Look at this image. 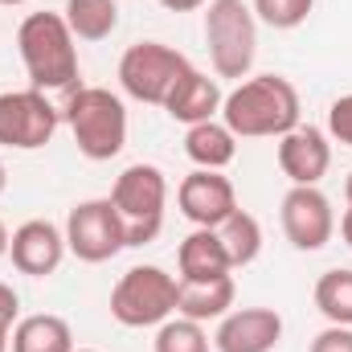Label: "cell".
I'll return each instance as SVG.
<instances>
[{
    "label": "cell",
    "mask_w": 352,
    "mask_h": 352,
    "mask_svg": "<svg viewBox=\"0 0 352 352\" xmlns=\"http://www.w3.org/2000/svg\"><path fill=\"white\" fill-rule=\"evenodd\" d=\"M180 278L164 266H131L111 287V316L123 328H160L176 316Z\"/></svg>",
    "instance_id": "cell-6"
},
{
    "label": "cell",
    "mask_w": 352,
    "mask_h": 352,
    "mask_svg": "<svg viewBox=\"0 0 352 352\" xmlns=\"http://www.w3.org/2000/svg\"><path fill=\"white\" fill-rule=\"evenodd\" d=\"M16 316H21V295L8 287V283H0V324H16Z\"/></svg>",
    "instance_id": "cell-27"
},
{
    "label": "cell",
    "mask_w": 352,
    "mask_h": 352,
    "mask_svg": "<svg viewBox=\"0 0 352 352\" xmlns=\"http://www.w3.org/2000/svg\"><path fill=\"white\" fill-rule=\"evenodd\" d=\"M340 238H344V246L352 250V201H349V209H344V217H340Z\"/></svg>",
    "instance_id": "cell-29"
},
{
    "label": "cell",
    "mask_w": 352,
    "mask_h": 352,
    "mask_svg": "<svg viewBox=\"0 0 352 352\" xmlns=\"http://www.w3.org/2000/svg\"><path fill=\"white\" fill-rule=\"evenodd\" d=\"M176 205H180V213L197 230H217L238 209V192H234V180L226 173L192 168V173L180 180V188H176Z\"/></svg>",
    "instance_id": "cell-11"
},
{
    "label": "cell",
    "mask_w": 352,
    "mask_h": 352,
    "mask_svg": "<svg viewBox=\"0 0 352 352\" xmlns=\"http://www.w3.org/2000/svg\"><path fill=\"white\" fill-rule=\"evenodd\" d=\"M66 250L78 263H111L119 250H127V230L119 209L111 205V197H90L78 201L66 217Z\"/></svg>",
    "instance_id": "cell-8"
},
{
    "label": "cell",
    "mask_w": 352,
    "mask_h": 352,
    "mask_svg": "<svg viewBox=\"0 0 352 352\" xmlns=\"http://www.w3.org/2000/svg\"><path fill=\"white\" fill-rule=\"evenodd\" d=\"M205 45L217 78H250L258 58V16L246 0H209L205 4Z\"/></svg>",
    "instance_id": "cell-4"
},
{
    "label": "cell",
    "mask_w": 352,
    "mask_h": 352,
    "mask_svg": "<svg viewBox=\"0 0 352 352\" xmlns=\"http://www.w3.org/2000/svg\"><path fill=\"white\" fill-rule=\"evenodd\" d=\"M168 12H197V8H205L209 0H160Z\"/></svg>",
    "instance_id": "cell-28"
},
{
    "label": "cell",
    "mask_w": 352,
    "mask_h": 352,
    "mask_svg": "<svg viewBox=\"0 0 352 352\" xmlns=\"http://www.w3.org/2000/svg\"><path fill=\"white\" fill-rule=\"evenodd\" d=\"M176 278L180 283H205V278H221V274H234L230 254L217 238V230H192L180 250H176Z\"/></svg>",
    "instance_id": "cell-16"
},
{
    "label": "cell",
    "mask_w": 352,
    "mask_h": 352,
    "mask_svg": "<svg viewBox=\"0 0 352 352\" xmlns=\"http://www.w3.org/2000/svg\"><path fill=\"white\" fill-rule=\"evenodd\" d=\"M307 352H352V328H340V324H328Z\"/></svg>",
    "instance_id": "cell-26"
},
{
    "label": "cell",
    "mask_w": 352,
    "mask_h": 352,
    "mask_svg": "<svg viewBox=\"0 0 352 352\" xmlns=\"http://www.w3.org/2000/svg\"><path fill=\"white\" fill-rule=\"evenodd\" d=\"M283 340V316L274 307H234L217 320V352H274Z\"/></svg>",
    "instance_id": "cell-13"
},
{
    "label": "cell",
    "mask_w": 352,
    "mask_h": 352,
    "mask_svg": "<svg viewBox=\"0 0 352 352\" xmlns=\"http://www.w3.org/2000/svg\"><path fill=\"white\" fill-rule=\"evenodd\" d=\"M62 111L41 90H4L0 94V148L37 152L54 140Z\"/></svg>",
    "instance_id": "cell-9"
},
{
    "label": "cell",
    "mask_w": 352,
    "mask_h": 352,
    "mask_svg": "<svg viewBox=\"0 0 352 352\" xmlns=\"http://www.w3.org/2000/svg\"><path fill=\"white\" fill-rule=\"evenodd\" d=\"M0 4H8V8H12V4H25V0H0Z\"/></svg>",
    "instance_id": "cell-34"
},
{
    "label": "cell",
    "mask_w": 352,
    "mask_h": 352,
    "mask_svg": "<svg viewBox=\"0 0 352 352\" xmlns=\"http://www.w3.org/2000/svg\"><path fill=\"white\" fill-rule=\"evenodd\" d=\"M8 349L12 352H74V332H70V324L62 316L37 311V316H25V320L12 324Z\"/></svg>",
    "instance_id": "cell-19"
},
{
    "label": "cell",
    "mask_w": 352,
    "mask_h": 352,
    "mask_svg": "<svg viewBox=\"0 0 352 352\" xmlns=\"http://www.w3.org/2000/svg\"><path fill=\"white\" fill-rule=\"evenodd\" d=\"M250 8H254V16L263 25H270V29H299L311 16L316 0H254Z\"/></svg>",
    "instance_id": "cell-24"
},
{
    "label": "cell",
    "mask_w": 352,
    "mask_h": 352,
    "mask_svg": "<svg viewBox=\"0 0 352 352\" xmlns=\"http://www.w3.org/2000/svg\"><path fill=\"white\" fill-rule=\"evenodd\" d=\"M188 66H192V62H188L180 50L164 45V41H135V45H127L123 58H119V87L127 90L135 102L164 107L168 94H173V87L184 78Z\"/></svg>",
    "instance_id": "cell-7"
},
{
    "label": "cell",
    "mask_w": 352,
    "mask_h": 352,
    "mask_svg": "<svg viewBox=\"0 0 352 352\" xmlns=\"http://www.w3.org/2000/svg\"><path fill=\"white\" fill-rule=\"evenodd\" d=\"M8 238H12V234H8V226L0 221V258H8Z\"/></svg>",
    "instance_id": "cell-30"
},
{
    "label": "cell",
    "mask_w": 352,
    "mask_h": 352,
    "mask_svg": "<svg viewBox=\"0 0 352 352\" xmlns=\"http://www.w3.org/2000/svg\"><path fill=\"white\" fill-rule=\"evenodd\" d=\"M278 168L291 184H320L332 168V144L328 131L299 123L287 135H278Z\"/></svg>",
    "instance_id": "cell-14"
},
{
    "label": "cell",
    "mask_w": 352,
    "mask_h": 352,
    "mask_svg": "<svg viewBox=\"0 0 352 352\" xmlns=\"http://www.w3.org/2000/svg\"><path fill=\"white\" fill-rule=\"evenodd\" d=\"M221 102H226V94H221V87H217V78H209L205 70L188 66L184 78H180V82L173 87V94H168L164 111L173 115L176 123L192 127V123L217 119V115H221Z\"/></svg>",
    "instance_id": "cell-15"
},
{
    "label": "cell",
    "mask_w": 352,
    "mask_h": 352,
    "mask_svg": "<svg viewBox=\"0 0 352 352\" xmlns=\"http://www.w3.org/2000/svg\"><path fill=\"white\" fill-rule=\"evenodd\" d=\"M283 234L295 250H324L336 234V213H332V201L320 192V184H291V192L283 197Z\"/></svg>",
    "instance_id": "cell-10"
},
{
    "label": "cell",
    "mask_w": 352,
    "mask_h": 352,
    "mask_svg": "<svg viewBox=\"0 0 352 352\" xmlns=\"http://www.w3.org/2000/svg\"><path fill=\"white\" fill-rule=\"evenodd\" d=\"M4 184H8V176H4V160H0V197H4Z\"/></svg>",
    "instance_id": "cell-32"
},
{
    "label": "cell",
    "mask_w": 352,
    "mask_h": 352,
    "mask_svg": "<svg viewBox=\"0 0 352 352\" xmlns=\"http://www.w3.org/2000/svg\"><path fill=\"white\" fill-rule=\"evenodd\" d=\"M320 316L328 324H340V328H352V270L349 266H336V270H324L316 278V291H311Z\"/></svg>",
    "instance_id": "cell-22"
},
{
    "label": "cell",
    "mask_w": 352,
    "mask_h": 352,
    "mask_svg": "<svg viewBox=\"0 0 352 352\" xmlns=\"http://www.w3.org/2000/svg\"><path fill=\"white\" fill-rule=\"evenodd\" d=\"M152 352H209L205 324H197V320H184V316L164 320V324L156 328Z\"/></svg>",
    "instance_id": "cell-23"
},
{
    "label": "cell",
    "mask_w": 352,
    "mask_h": 352,
    "mask_svg": "<svg viewBox=\"0 0 352 352\" xmlns=\"http://www.w3.org/2000/svg\"><path fill=\"white\" fill-rule=\"evenodd\" d=\"M8 336H12V328H8V324H0V352H8Z\"/></svg>",
    "instance_id": "cell-31"
},
{
    "label": "cell",
    "mask_w": 352,
    "mask_h": 352,
    "mask_svg": "<svg viewBox=\"0 0 352 352\" xmlns=\"http://www.w3.org/2000/svg\"><path fill=\"white\" fill-rule=\"evenodd\" d=\"M221 123L238 140H278L299 127V90L283 74H250L226 94Z\"/></svg>",
    "instance_id": "cell-1"
},
{
    "label": "cell",
    "mask_w": 352,
    "mask_h": 352,
    "mask_svg": "<svg viewBox=\"0 0 352 352\" xmlns=\"http://www.w3.org/2000/svg\"><path fill=\"white\" fill-rule=\"evenodd\" d=\"M184 156L197 164V168H230L234 156H238V135L221 123V119H205V123H192L184 131Z\"/></svg>",
    "instance_id": "cell-18"
},
{
    "label": "cell",
    "mask_w": 352,
    "mask_h": 352,
    "mask_svg": "<svg viewBox=\"0 0 352 352\" xmlns=\"http://www.w3.org/2000/svg\"><path fill=\"white\" fill-rule=\"evenodd\" d=\"M78 37L70 33L62 12H29L16 29V54L25 62L29 87L50 94V90H78Z\"/></svg>",
    "instance_id": "cell-2"
},
{
    "label": "cell",
    "mask_w": 352,
    "mask_h": 352,
    "mask_svg": "<svg viewBox=\"0 0 352 352\" xmlns=\"http://www.w3.org/2000/svg\"><path fill=\"white\" fill-rule=\"evenodd\" d=\"M74 352H98V349H74Z\"/></svg>",
    "instance_id": "cell-35"
},
{
    "label": "cell",
    "mask_w": 352,
    "mask_h": 352,
    "mask_svg": "<svg viewBox=\"0 0 352 352\" xmlns=\"http://www.w3.org/2000/svg\"><path fill=\"white\" fill-rule=\"evenodd\" d=\"M62 119L78 144V152L102 164L115 160L127 148V107L119 94H111L107 87H78L66 94Z\"/></svg>",
    "instance_id": "cell-3"
},
{
    "label": "cell",
    "mask_w": 352,
    "mask_h": 352,
    "mask_svg": "<svg viewBox=\"0 0 352 352\" xmlns=\"http://www.w3.org/2000/svg\"><path fill=\"white\" fill-rule=\"evenodd\" d=\"M234 299H238L234 274L205 278V283H180V291H176V316L197 320V324H209V320L230 316L234 311Z\"/></svg>",
    "instance_id": "cell-17"
},
{
    "label": "cell",
    "mask_w": 352,
    "mask_h": 352,
    "mask_svg": "<svg viewBox=\"0 0 352 352\" xmlns=\"http://www.w3.org/2000/svg\"><path fill=\"white\" fill-rule=\"evenodd\" d=\"M111 205L123 217L127 246H148L164 230L168 209V176L156 164H127L111 184Z\"/></svg>",
    "instance_id": "cell-5"
},
{
    "label": "cell",
    "mask_w": 352,
    "mask_h": 352,
    "mask_svg": "<svg viewBox=\"0 0 352 352\" xmlns=\"http://www.w3.org/2000/svg\"><path fill=\"white\" fill-rule=\"evenodd\" d=\"M344 197L352 201V173H349V180H344Z\"/></svg>",
    "instance_id": "cell-33"
},
{
    "label": "cell",
    "mask_w": 352,
    "mask_h": 352,
    "mask_svg": "<svg viewBox=\"0 0 352 352\" xmlns=\"http://www.w3.org/2000/svg\"><path fill=\"white\" fill-rule=\"evenodd\" d=\"M66 254H70L66 250V230H58L45 217H33V221L16 226L12 238H8V258H12V266L21 274H29V278L54 274Z\"/></svg>",
    "instance_id": "cell-12"
},
{
    "label": "cell",
    "mask_w": 352,
    "mask_h": 352,
    "mask_svg": "<svg viewBox=\"0 0 352 352\" xmlns=\"http://www.w3.org/2000/svg\"><path fill=\"white\" fill-rule=\"evenodd\" d=\"M328 135L340 140L344 148H352V94H340L328 107Z\"/></svg>",
    "instance_id": "cell-25"
},
{
    "label": "cell",
    "mask_w": 352,
    "mask_h": 352,
    "mask_svg": "<svg viewBox=\"0 0 352 352\" xmlns=\"http://www.w3.org/2000/svg\"><path fill=\"white\" fill-rule=\"evenodd\" d=\"M62 16L78 41H107L119 29V0H66Z\"/></svg>",
    "instance_id": "cell-20"
},
{
    "label": "cell",
    "mask_w": 352,
    "mask_h": 352,
    "mask_svg": "<svg viewBox=\"0 0 352 352\" xmlns=\"http://www.w3.org/2000/svg\"><path fill=\"white\" fill-rule=\"evenodd\" d=\"M217 238H221V246H226L234 270H238V266H250L258 254H263V226H258V217L246 213L242 205L217 226Z\"/></svg>",
    "instance_id": "cell-21"
}]
</instances>
